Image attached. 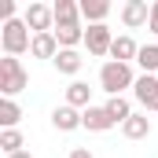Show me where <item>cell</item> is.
Wrapping results in <instances>:
<instances>
[{
  "instance_id": "52a82bcc",
  "label": "cell",
  "mask_w": 158,
  "mask_h": 158,
  "mask_svg": "<svg viewBox=\"0 0 158 158\" xmlns=\"http://www.w3.org/2000/svg\"><path fill=\"white\" fill-rule=\"evenodd\" d=\"M121 22H125L129 30L147 26V22H151V4H147V0H125V4H121Z\"/></svg>"
},
{
  "instance_id": "5b68a950",
  "label": "cell",
  "mask_w": 158,
  "mask_h": 158,
  "mask_svg": "<svg viewBox=\"0 0 158 158\" xmlns=\"http://www.w3.org/2000/svg\"><path fill=\"white\" fill-rule=\"evenodd\" d=\"M85 48H88V55H110V48H114L110 26H107V22H103V26H88V30H85Z\"/></svg>"
},
{
  "instance_id": "d6986e66",
  "label": "cell",
  "mask_w": 158,
  "mask_h": 158,
  "mask_svg": "<svg viewBox=\"0 0 158 158\" xmlns=\"http://www.w3.org/2000/svg\"><path fill=\"white\" fill-rule=\"evenodd\" d=\"M19 121H22V107L15 99H0V125L4 129H15Z\"/></svg>"
},
{
  "instance_id": "44dd1931",
  "label": "cell",
  "mask_w": 158,
  "mask_h": 158,
  "mask_svg": "<svg viewBox=\"0 0 158 158\" xmlns=\"http://www.w3.org/2000/svg\"><path fill=\"white\" fill-rule=\"evenodd\" d=\"M0 151L4 155H19L22 151V132L19 129H4L0 132Z\"/></svg>"
},
{
  "instance_id": "603a6c76",
  "label": "cell",
  "mask_w": 158,
  "mask_h": 158,
  "mask_svg": "<svg viewBox=\"0 0 158 158\" xmlns=\"http://www.w3.org/2000/svg\"><path fill=\"white\" fill-rule=\"evenodd\" d=\"M147 30H151V33H158V0L151 4V22H147Z\"/></svg>"
},
{
  "instance_id": "2e32d148",
  "label": "cell",
  "mask_w": 158,
  "mask_h": 158,
  "mask_svg": "<svg viewBox=\"0 0 158 158\" xmlns=\"http://www.w3.org/2000/svg\"><path fill=\"white\" fill-rule=\"evenodd\" d=\"M55 40H59V48H77V44H85L81 22H74V26H55Z\"/></svg>"
},
{
  "instance_id": "7402d4cb",
  "label": "cell",
  "mask_w": 158,
  "mask_h": 158,
  "mask_svg": "<svg viewBox=\"0 0 158 158\" xmlns=\"http://www.w3.org/2000/svg\"><path fill=\"white\" fill-rule=\"evenodd\" d=\"M0 15H4V22H11L15 19V0H4L0 4Z\"/></svg>"
},
{
  "instance_id": "277c9868",
  "label": "cell",
  "mask_w": 158,
  "mask_h": 158,
  "mask_svg": "<svg viewBox=\"0 0 158 158\" xmlns=\"http://www.w3.org/2000/svg\"><path fill=\"white\" fill-rule=\"evenodd\" d=\"M22 22H26L33 33H55V11H52L48 4H30L26 15H22Z\"/></svg>"
},
{
  "instance_id": "cb8c5ba5",
  "label": "cell",
  "mask_w": 158,
  "mask_h": 158,
  "mask_svg": "<svg viewBox=\"0 0 158 158\" xmlns=\"http://www.w3.org/2000/svg\"><path fill=\"white\" fill-rule=\"evenodd\" d=\"M66 158H96V155H92L88 147H74V151H70V155H66Z\"/></svg>"
},
{
  "instance_id": "9c48e42d",
  "label": "cell",
  "mask_w": 158,
  "mask_h": 158,
  "mask_svg": "<svg viewBox=\"0 0 158 158\" xmlns=\"http://www.w3.org/2000/svg\"><path fill=\"white\" fill-rule=\"evenodd\" d=\"M30 55H33V59H55V55H59V40H55V33H33Z\"/></svg>"
},
{
  "instance_id": "7a4b0ae2",
  "label": "cell",
  "mask_w": 158,
  "mask_h": 158,
  "mask_svg": "<svg viewBox=\"0 0 158 158\" xmlns=\"http://www.w3.org/2000/svg\"><path fill=\"white\" fill-rule=\"evenodd\" d=\"M26 85H30L26 66H22L15 55H4V59H0V92H4V99H15Z\"/></svg>"
},
{
  "instance_id": "e0dca14e",
  "label": "cell",
  "mask_w": 158,
  "mask_h": 158,
  "mask_svg": "<svg viewBox=\"0 0 158 158\" xmlns=\"http://www.w3.org/2000/svg\"><path fill=\"white\" fill-rule=\"evenodd\" d=\"M103 107H107V114L114 118V125H125V121L132 118V107H129V99H125V96H110Z\"/></svg>"
},
{
  "instance_id": "ac0fdd59",
  "label": "cell",
  "mask_w": 158,
  "mask_h": 158,
  "mask_svg": "<svg viewBox=\"0 0 158 158\" xmlns=\"http://www.w3.org/2000/svg\"><path fill=\"white\" fill-rule=\"evenodd\" d=\"M88 99H92V88H88L85 81H74V85L66 88V103H70V107H85V110H88V107H92Z\"/></svg>"
},
{
  "instance_id": "9a60e30c",
  "label": "cell",
  "mask_w": 158,
  "mask_h": 158,
  "mask_svg": "<svg viewBox=\"0 0 158 158\" xmlns=\"http://www.w3.org/2000/svg\"><path fill=\"white\" fill-rule=\"evenodd\" d=\"M121 132H125V140H143V136H151V118L147 114H132L121 125Z\"/></svg>"
},
{
  "instance_id": "4fadbf2b",
  "label": "cell",
  "mask_w": 158,
  "mask_h": 158,
  "mask_svg": "<svg viewBox=\"0 0 158 158\" xmlns=\"http://www.w3.org/2000/svg\"><path fill=\"white\" fill-rule=\"evenodd\" d=\"M52 11H55V26H74L81 19V4H74V0H55Z\"/></svg>"
},
{
  "instance_id": "6da1fadb",
  "label": "cell",
  "mask_w": 158,
  "mask_h": 158,
  "mask_svg": "<svg viewBox=\"0 0 158 158\" xmlns=\"http://www.w3.org/2000/svg\"><path fill=\"white\" fill-rule=\"evenodd\" d=\"M132 85H136V74H132L129 63H114V59L103 63V70H99V88H103L107 96H121V92L132 88Z\"/></svg>"
},
{
  "instance_id": "5bb4252c",
  "label": "cell",
  "mask_w": 158,
  "mask_h": 158,
  "mask_svg": "<svg viewBox=\"0 0 158 158\" xmlns=\"http://www.w3.org/2000/svg\"><path fill=\"white\" fill-rule=\"evenodd\" d=\"M52 63H55V70H59V74H66V77H74V74L81 70V63H85V59H81V55L74 52V48H59V55H55Z\"/></svg>"
},
{
  "instance_id": "7c38bea8",
  "label": "cell",
  "mask_w": 158,
  "mask_h": 158,
  "mask_svg": "<svg viewBox=\"0 0 158 158\" xmlns=\"http://www.w3.org/2000/svg\"><path fill=\"white\" fill-rule=\"evenodd\" d=\"M107 15H110V4L107 0H81V19L88 26H103Z\"/></svg>"
},
{
  "instance_id": "8992f818",
  "label": "cell",
  "mask_w": 158,
  "mask_h": 158,
  "mask_svg": "<svg viewBox=\"0 0 158 158\" xmlns=\"http://www.w3.org/2000/svg\"><path fill=\"white\" fill-rule=\"evenodd\" d=\"M132 96L143 110H158V77L155 74H140L136 85H132Z\"/></svg>"
},
{
  "instance_id": "8fae6325",
  "label": "cell",
  "mask_w": 158,
  "mask_h": 158,
  "mask_svg": "<svg viewBox=\"0 0 158 158\" xmlns=\"http://www.w3.org/2000/svg\"><path fill=\"white\" fill-rule=\"evenodd\" d=\"M136 55H140V44L129 37V33L114 37V48H110V59H114V63H132Z\"/></svg>"
},
{
  "instance_id": "ba28073f",
  "label": "cell",
  "mask_w": 158,
  "mask_h": 158,
  "mask_svg": "<svg viewBox=\"0 0 158 158\" xmlns=\"http://www.w3.org/2000/svg\"><path fill=\"white\" fill-rule=\"evenodd\" d=\"M52 125H55L59 132H74V129H85V110L70 107V103H63V107H55V110H52Z\"/></svg>"
},
{
  "instance_id": "30bf717a",
  "label": "cell",
  "mask_w": 158,
  "mask_h": 158,
  "mask_svg": "<svg viewBox=\"0 0 158 158\" xmlns=\"http://www.w3.org/2000/svg\"><path fill=\"white\" fill-rule=\"evenodd\" d=\"M85 129L88 132H110L114 129V118L107 114V107H88L85 110Z\"/></svg>"
},
{
  "instance_id": "3957f363",
  "label": "cell",
  "mask_w": 158,
  "mask_h": 158,
  "mask_svg": "<svg viewBox=\"0 0 158 158\" xmlns=\"http://www.w3.org/2000/svg\"><path fill=\"white\" fill-rule=\"evenodd\" d=\"M0 44H4V55H22V52H30V44H33V30L22 22V19H11V22H4V30H0Z\"/></svg>"
},
{
  "instance_id": "d4e9b609",
  "label": "cell",
  "mask_w": 158,
  "mask_h": 158,
  "mask_svg": "<svg viewBox=\"0 0 158 158\" xmlns=\"http://www.w3.org/2000/svg\"><path fill=\"white\" fill-rule=\"evenodd\" d=\"M7 158H33L30 151H19V155H7Z\"/></svg>"
},
{
  "instance_id": "ffe728a7",
  "label": "cell",
  "mask_w": 158,
  "mask_h": 158,
  "mask_svg": "<svg viewBox=\"0 0 158 158\" xmlns=\"http://www.w3.org/2000/svg\"><path fill=\"white\" fill-rule=\"evenodd\" d=\"M136 63L143 66V74H158V44H143L140 55H136Z\"/></svg>"
}]
</instances>
